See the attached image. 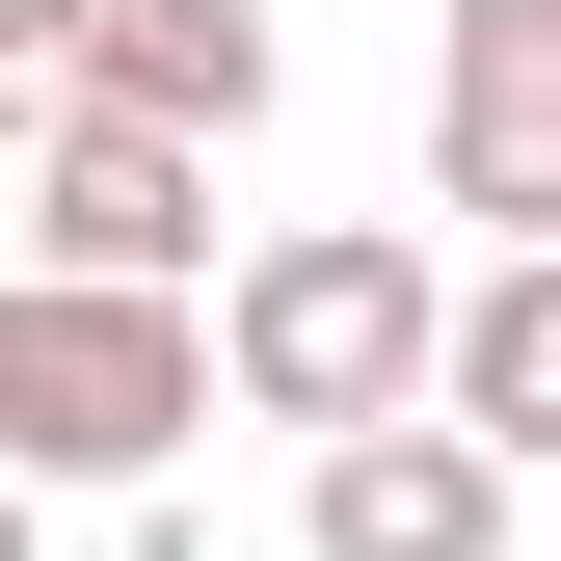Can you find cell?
I'll return each instance as SVG.
<instances>
[{"instance_id":"obj_1","label":"cell","mask_w":561,"mask_h":561,"mask_svg":"<svg viewBox=\"0 0 561 561\" xmlns=\"http://www.w3.org/2000/svg\"><path fill=\"white\" fill-rule=\"evenodd\" d=\"M215 375H241V321H187V295H81V267L0 295V455L27 481H161L215 428Z\"/></svg>"},{"instance_id":"obj_2","label":"cell","mask_w":561,"mask_h":561,"mask_svg":"<svg viewBox=\"0 0 561 561\" xmlns=\"http://www.w3.org/2000/svg\"><path fill=\"white\" fill-rule=\"evenodd\" d=\"M241 401H267V428H428V401H455V321H428V241H375V215H295V241H267L241 267Z\"/></svg>"},{"instance_id":"obj_3","label":"cell","mask_w":561,"mask_h":561,"mask_svg":"<svg viewBox=\"0 0 561 561\" xmlns=\"http://www.w3.org/2000/svg\"><path fill=\"white\" fill-rule=\"evenodd\" d=\"M428 161L508 267H561V0H455L428 27Z\"/></svg>"},{"instance_id":"obj_4","label":"cell","mask_w":561,"mask_h":561,"mask_svg":"<svg viewBox=\"0 0 561 561\" xmlns=\"http://www.w3.org/2000/svg\"><path fill=\"white\" fill-rule=\"evenodd\" d=\"M187 241H215V134H134V107H54V134H27V267L187 295Z\"/></svg>"},{"instance_id":"obj_5","label":"cell","mask_w":561,"mask_h":561,"mask_svg":"<svg viewBox=\"0 0 561 561\" xmlns=\"http://www.w3.org/2000/svg\"><path fill=\"white\" fill-rule=\"evenodd\" d=\"M27 81L134 134H267V0H27Z\"/></svg>"},{"instance_id":"obj_6","label":"cell","mask_w":561,"mask_h":561,"mask_svg":"<svg viewBox=\"0 0 561 561\" xmlns=\"http://www.w3.org/2000/svg\"><path fill=\"white\" fill-rule=\"evenodd\" d=\"M321 561H508V455L481 428H347L321 455Z\"/></svg>"},{"instance_id":"obj_7","label":"cell","mask_w":561,"mask_h":561,"mask_svg":"<svg viewBox=\"0 0 561 561\" xmlns=\"http://www.w3.org/2000/svg\"><path fill=\"white\" fill-rule=\"evenodd\" d=\"M455 428L481 455H561V267H481L455 295Z\"/></svg>"},{"instance_id":"obj_8","label":"cell","mask_w":561,"mask_h":561,"mask_svg":"<svg viewBox=\"0 0 561 561\" xmlns=\"http://www.w3.org/2000/svg\"><path fill=\"white\" fill-rule=\"evenodd\" d=\"M134 561H215V535H134Z\"/></svg>"}]
</instances>
